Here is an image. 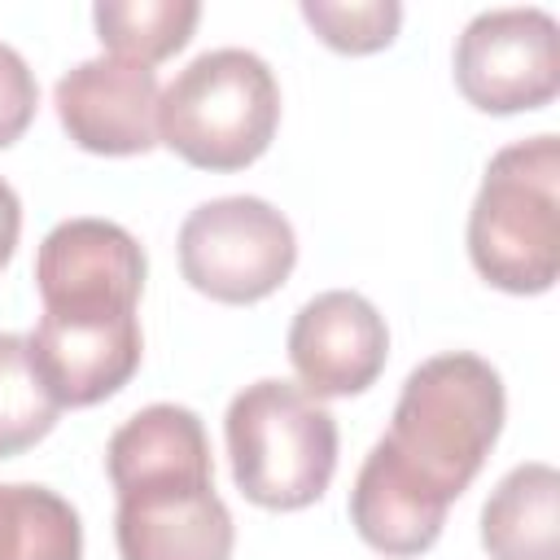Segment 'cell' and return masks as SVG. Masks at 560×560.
I'll list each match as a JSON object with an SVG mask.
<instances>
[{"instance_id": "e0dca14e", "label": "cell", "mask_w": 560, "mask_h": 560, "mask_svg": "<svg viewBox=\"0 0 560 560\" xmlns=\"http://www.w3.org/2000/svg\"><path fill=\"white\" fill-rule=\"evenodd\" d=\"M302 18L337 52H376V48L394 44L402 4L398 0H350V4L302 0Z\"/></svg>"}, {"instance_id": "d6986e66", "label": "cell", "mask_w": 560, "mask_h": 560, "mask_svg": "<svg viewBox=\"0 0 560 560\" xmlns=\"http://www.w3.org/2000/svg\"><path fill=\"white\" fill-rule=\"evenodd\" d=\"M18 232H22V201H18V192L0 179V271H4V262L13 258V249H18Z\"/></svg>"}, {"instance_id": "9c48e42d", "label": "cell", "mask_w": 560, "mask_h": 560, "mask_svg": "<svg viewBox=\"0 0 560 560\" xmlns=\"http://www.w3.org/2000/svg\"><path fill=\"white\" fill-rule=\"evenodd\" d=\"M140 241L109 219H66L35 254L44 311H136L144 289Z\"/></svg>"}, {"instance_id": "5bb4252c", "label": "cell", "mask_w": 560, "mask_h": 560, "mask_svg": "<svg viewBox=\"0 0 560 560\" xmlns=\"http://www.w3.org/2000/svg\"><path fill=\"white\" fill-rule=\"evenodd\" d=\"M0 560H83L79 512L48 486H0Z\"/></svg>"}, {"instance_id": "7a4b0ae2", "label": "cell", "mask_w": 560, "mask_h": 560, "mask_svg": "<svg viewBox=\"0 0 560 560\" xmlns=\"http://www.w3.org/2000/svg\"><path fill=\"white\" fill-rule=\"evenodd\" d=\"M503 376L468 350L424 359L394 402L389 433L376 442L398 472L446 508L472 486L503 433Z\"/></svg>"}, {"instance_id": "2e32d148", "label": "cell", "mask_w": 560, "mask_h": 560, "mask_svg": "<svg viewBox=\"0 0 560 560\" xmlns=\"http://www.w3.org/2000/svg\"><path fill=\"white\" fill-rule=\"evenodd\" d=\"M57 411L61 407L48 398L26 359V337L0 332V459H13L39 438H48Z\"/></svg>"}, {"instance_id": "3957f363", "label": "cell", "mask_w": 560, "mask_h": 560, "mask_svg": "<svg viewBox=\"0 0 560 560\" xmlns=\"http://www.w3.org/2000/svg\"><path fill=\"white\" fill-rule=\"evenodd\" d=\"M468 258L503 293H547L560 276V140L499 149L468 210Z\"/></svg>"}, {"instance_id": "30bf717a", "label": "cell", "mask_w": 560, "mask_h": 560, "mask_svg": "<svg viewBox=\"0 0 560 560\" xmlns=\"http://www.w3.org/2000/svg\"><path fill=\"white\" fill-rule=\"evenodd\" d=\"M389 359L381 311L354 289H328L302 302L289 324V363L311 398L363 394Z\"/></svg>"}, {"instance_id": "8fae6325", "label": "cell", "mask_w": 560, "mask_h": 560, "mask_svg": "<svg viewBox=\"0 0 560 560\" xmlns=\"http://www.w3.org/2000/svg\"><path fill=\"white\" fill-rule=\"evenodd\" d=\"M158 74L109 52L79 61L52 92L66 136L101 158L149 153L158 144Z\"/></svg>"}, {"instance_id": "8992f818", "label": "cell", "mask_w": 560, "mask_h": 560, "mask_svg": "<svg viewBox=\"0 0 560 560\" xmlns=\"http://www.w3.org/2000/svg\"><path fill=\"white\" fill-rule=\"evenodd\" d=\"M298 262L293 223L262 197H214L201 201L179 228L184 280L228 306L262 302L276 293Z\"/></svg>"}, {"instance_id": "4fadbf2b", "label": "cell", "mask_w": 560, "mask_h": 560, "mask_svg": "<svg viewBox=\"0 0 560 560\" xmlns=\"http://www.w3.org/2000/svg\"><path fill=\"white\" fill-rule=\"evenodd\" d=\"M490 560H560V472L542 459L516 464L481 508Z\"/></svg>"}, {"instance_id": "9a60e30c", "label": "cell", "mask_w": 560, "mask_h": 560, "mask_svg": "<svg viewBox=\"0 0 560 560\" xmlns=\"http://www.w3.org/2000/svg\"><path fill=\"white\" fill-rule=\"evenodd\" d=\"M197 18H201L197 0H101L92 9L96 35L109 48V57L149 70L188 44Z\"/></svg>"}, {"instance_id": "7c38bea8", "label": "cell", "mask_w": 560, "mask_h": 560, "mask_svg": "<svg viewBox=\"0 0 560 560\" xmlns=\"http://www.w3.org/2000/svg\"><path fill=\"white\" fill-rule=\"evenodd\" d=\"M350 521L359 538L381 556H420L438 542L446 503L420 490L407 472L394 468L381 446H372L350 490Z\"/></svg>"}, {"instance_id": "52a82bcc", "label": "cell", "mask_w": 560, "mask_h": 560, "mask_svg": "<svg viewBox=\"0 0 560 560\" xmlns=\"http://www.w3.org/2000/svg\"><path fill=\"white\" fill-rule=\"evenodd\" d=\"M455 83L481 114L542 109L560 92V26L547 9H486L455 44Z\"/></svg>"}, {"instance_id": "6da1fadb", "label": "cell", "mask_w": 560, "mask_h": 560, "mask_svg": "<svg viewBox=\"0 0 560 560\" xmlns=\"http://www.w3.org/2000/svg\"><path fill=\"white\" fill-rule=\"evenodd\" d=\"M118 490L114 542L122 560H228L236 529L214 494L206 424L192 407L153 402L122 420L105 446Z\"/></svg>"}, {"instance_id": "ac0fdd59", "label": "cell", "mask_w": 560, "mask_h": 560, "mask_svg": "<svg viewBox=\"0 0 560 560\" xmlns=\"http://www.w3.org/2000/svg\"><path fill=\"white\" fill-rule=\"evenodd\" d=\"M39 83L26 66V57L9 44H0V149H9L35 118Z\"/></svg>"}, {"instance_id": "277c9868", "label": "cell", "mask_w": 560, "mask_h": 560, "mask_svg": "<svg viewBox=\"0 0 560 560\" xmlns=\"http://www.w3.org/2000/svg\"><path fill=\"white\" fill-rule=\"evenodd\" d=\"M276 122V74L249 48H210L192 57L158 101V140L201 171H241L258 162Z\"/></svg>"}, {"instance_id": "5b68a950", "label": "cell", "mask_w": 560, "mask_h": 560, "mask_svg": "<svg viewBox=\"0 0 560 560\" xmlns=\"http://www.w3.org/2000/svg\"><path fill=\"white\" fill-rule=\"evenodd\" d=\"M236 490L271 512L315 503L337 468V420L293 381L245 385L223 416Z\"/></svg>"}, {"instance_id": "ba28073f", "label": "cell", "mask_w": 560, "mask_h": 560, "mask_svg": "<svg viewBox=\"0 0 560 560\" xmlns=\"http://www.w3.org/2000/svg\"><path fill=\"white\" fill-rule=\"evenodd\" d=\"M136 311H44L26 332V359L57 407H92L140 368Z\"/></svg>"}]
</instances>
